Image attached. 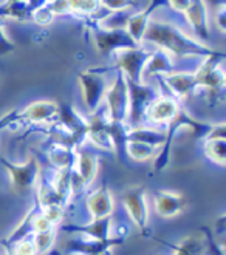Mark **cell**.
Masks as SVG:
<instances>
[{
	"instance_id": "cell-29",
	"label": "cell",
	"mask_w": 226,
	"mask_h": 255,
	"mask_svg": "<svg viewBox=\"0 0 226 255\" xmlns=\"http://www.w3.org/2000/svg\"><path fill=\"white\" fill-rule=\"evenodd\" d=\"M14 50H16V43H14L6 31L3 28V22H2V17H0V56H5V54H9L12 53Z\"/></svg>"
},
{
	"instance_id": "cell-19",
	"label": "cell",
	"mask_w": 226,
	"mask_h": 255,
	"mask_svg": "<svg viewBox=\"0 0 226 255\" xmlns=\"http://www.w3.org/2000/svg\"><path fill=\"white\" fill-rule=\"evenodd\" d=\"M74 169H76V172L82 178L85 186L92 184L98 175V170H99V158L95 153L88 152V150L81 148V150H78Z\"/></svg>"
},
{
	"instance_id": "cell-26",
	"label": "cell",
	"mask_w": 226,
	"mask_h": 255,
	"mask_svg": "<svg viewBox=\"0 0 226 255\" xmlns=\"http://www.w3.org/2000/svg\"><path fill=\"white\" fill-rule=\"evenodd\" d=\"M101 8L109 12H124V11H135L140 3L138 0H98Z\"/></svg>"
},
{
	"instance_id": "cell-1",
	"label": "cell",
	"mask_w": 226,
	"mask_h": 255,
	"mask_svg": "<svg viewBox=\"0 0 226 255\" xmlns=\"http://www.w3.org/2000/svg\"><path fill=\"white\" fill-rule=\"evenodd\" d=\"M143 42H149L155 45L157 48L168 51L172 57L175 56L185 59H205L216 53V50L209 48L203 42L188 36L178 26L158 20L149 22Z\"/></svg>"
},
{
	"instance_id": "cell-35",
	"label": "cell",
	"mask_w": 226,
	"mask_h": 255,
	"mask_svg": "<svg viewBox=\"0 0 226 255\" xmlns=\"http://www.w3.org/2000/svg\"><path fill=\"white\" fill-rule=\"evenodd\" d=\"M99 255H112V251H107V252H102V254H99Z\"/></svg>"
},
{
	"instance_id": "cell-14",
	"label": "cell",
	"mask_w": 226,
	"mask_h": 255,
	"mask_svg": "<svg viewBox=\"0 0 226 255\" xmlns=\"http://www.w3.org/2000/svg\"><path fill=\"white\" fill-rule=\"evenodd\" d=\"M157 79H160L166 88H169L171 95L177 99H183L199 88L195 71H172L166 76H158Z\"/></svg>"
},
{
	"instance_id": "cell-25",
	"label": "cell",
	"mask_w": 226,
	"mask_h": 255,
	"mask_svg": "<svg viewBox=\"0 0 226 255\" xmlns=\"http://www.w3.org/2000/svg\"><path fill=\"white\" fill-rule=\"evenodd\" d=\"M54 240H56V229H48V231L34 234L33 235V242H34V246H36L37 254L39 255L48 254L53 249Z\"/></svg>"
},
{
	"instance_id": "cell-24",
	"label": "cell",
	"mask_w": 226,
	"mask_h": 255,
	"mask_svg": "<svg viewBox=\"0 0 226 255\" xmlns=\"http://www.w3.org/2000/svg\"><path fill=\"white\" fill-rule=\"evenodd\" d=\"M174 255H203L206 251V242L199 237H186L178 245H171Z\"/></svg>"
},
{
	"instance_id": "cell-27",
	"label": "cell",
	"mask_w": 226,
	"mask_h": 255,
	"mask_svg": "<svg viewBox=\"0 0 226 255\" xmlns=\"http://www.w3.org/2000/svg\"><path fill=\"white\" fill-rule=\"evenodd\" d=\"M5 249H6L8 255H39L36 251L34 242H33V237L25 238L22 242L12 245L9 248H5Z\"/></svg>"
},
{
	"instance_id": "cell-7",
	"label": "cell",
	"mask_w": 226,
	"mask_h": 255,
	"mask_svg": "<svg viewBox=\"0 0 226 255\" xmlns=\"http://www.w3.org/2000/svg\"><path fill=\"white\" fill-rule=\"evenodd\" d=\"M123 204L130 217L133 226L140 231L141 235L149 237V204L144 186H135L123 193Z\"/></svg>"
},
{
	"instance_id": "cell-9",
	"label": "cell",
	"mask_w": 226,
	"mask_h": 255,
	"mask_svg": "<svg viewBox=\"0 0 226 255\" xmlns=\"http://www.w3.org/2000/svg\"><path fill=\"white\" fill-rule=\"evenodd\" d=\"M182 109V104L175 96L171 93H161L149 104L144 113V121L154 126H169Z\"/></svg>"
},
{
	"instance_id": "cell-28",
	"label": "cell",
	"mask_w": 226,
	"mask_h": 255,
	"mask_svg": "<svg viewBox=\"0 0 226 255\" xmlns=\"http://www.w3.org/2000/svg\"><path fill=\"white\" fill-rule=\"evenodd\" d=\"M54 17L56 16L53 14V11L50 9V6L47 5V6H42V8L36 9L31 14V16H29V20H33L39 26H47V25H50L54 20Z\"/></svg>"
},
{
	"instance_id": "cell-36",
	"label": "cell",
	"mask_w": 226,
	"mask_h": 255,
	"mask_svg": "<svg viewBox=\"0 0 226 255\" xmlns=\"http://www.w3.org/2000/svg\"><path fill=\"white\" fill-rule=\"evenodd\" d=\"M51 2H56V0H48V3H51Z\"/></svg>"
},
{
	"instance_id": "cell-8",
	"label": "cell",
	"mask_w": 226,
	"mask_h": 255,
	"mask_svg": "<svg viewBox=\"0 0 226 255\" xmlns=\"http://www.w3.org/2000/svg\"><path fill=\"white\" fill-rule=\"evenodd\" d=\"M150 53L152 51L147 50L146 47H141V45H138V47H135V48L121 50L113 54L115 64L110 67V70L121 71L132 82H143L141 81L143 70Z\"/></svg>"
},
{
	"instance_id": "cell-17",
	"label": "cell",
	"mask_w": 226,
	"mask_h": 255,
	"mask_svg": "<svg viewBox=\"0 0 226 255\" xmlns=\"http://www.w3.org/2000/svg\"><path fill=\"white\" fill-rule=\"evenodd\" d=\"M183 14L195 36L203 40L209 39V14L205 0H191Z\"/></svg>"
},
{
	"instance_id": "cell-6",
	"label": "cell",
	"mask_w": 226,
	"mask_h": 255,
	"mask_svg": "<svg viewBox=\"0 0 226 255\" xmlns=\"http://www.w3.org/2000/svg\"><path fill=\"white\" fill-rule=\"evenodd\" d=\"M129 85V115L126 124L129 128L140 127L144 121V113L149 104L152 102L157 95L152 85L147 82H132L127 79Z\"/></svg>"
},
{
	"instance_id": "cell-2",
	"label": "cell",
	"mask_w": 226,
	"mask_h": 255,
	"mask_svg": "<svg viewBox=\"0 0 226 255\" xmlns=\"http://www.w3.org/2000/svg\"><path fill=\"white\" fill-rule=\"evenodd\" d=\"M104 104L107 116L112 123H126L129 115V85L127 78L116 70V76L107 85L104 95Z\"/></svg>"
},
{
	"instance_id": "cell-5",
	"label": "cell",
	"mask_w": 226,
	"mask_h": 255,
	"mask_svg": "<svg viewBox=\"0 0 226 255\" xmlns=\"http://www.w3.org/2000/svg\"><path fill=\"white\" fill-rule=\"evenodd\" d=\"M78 81L84 106L93 113L104 104V95L109 85L104 73L99 68H90L78 74Z\"/></svg>"
},
{
	"instance_id": "cell-34",
	"label": "cell",
	"mask_w": 226,
	"mask_h": 255,
	"mask_svg": "<svg viewBox=\"0 0 226 255\" xmlns=\"http://www.w3.org/2000/svg\"><path fill=\"white\" fill-rule=\"evenodd\" d=\"M54 255H65V254H62V252H59V251H54ZM67 255H71V254H67Z\"/></svg>"
},
{
	"instance_id": "cell-13",
	"label": "cell",
	"mask_w": 226,
	"mask_h": 255,
	"mask_svg": "<svg viewBox=\"0 0 226 255\" xmlns=\"http://www.w3.org/2000/svg\"><path fill=\"white\" fill-rule=\"evenodd\" d=\"M166 5H168V0H149V3L143 9L135 11L127 19L126 29L135 42L143 43V37L147 29V25L150 22V16L157 11V8L166 6Z\"/></svg>"
},
{
	"instance_id": "cell-12",
	"label": "cell",
	"mask_w": 226,
	"mask_h": 255,
	"mask_svg": "<svg viewBox=\"0 0 226 255\" xmlns=\"http://www.w3.org/2000/svg\"><path fill=\"white\" fill-rule=\"evenodd\" d=\"M124 242L123 237H110L107 240H92V238H79L71 240L67 243L65 251L71 255H99L102 252L112 251V248L121 245Z\"/></svg>"
},
{
	"instance_id": "cell-22",
	"label": "cell",
	"mask_w": 226,
	"mask_h": 255,
	"mask_svg": "<svg viewBox=\"0 0 226 255\" xmlns=\"http://www.w3.org/2000/svg\"><path fill=\"white\" fill-rule=\"evenodd\" d=\"M203 142V152L206 158L223 167L226 162V138H206Z\"/></svg>"
},
{
	"instance_id": "cell-32",
	"label": "cell",
	"mask_w": 226,
	"mask_h": 255,
	"mask_svg": "<svg viewBox=\"0 0 226 255\" xmlns=\"http://www.w3.org/2000/svg\"><path fill=\"white\" fill-rule=\"evenodd\" d=\"M191 0H168V5L171 6V9L177 11V12H183L186 9V6L189 5Z\"/></svg>"
},
{
	"instance_id": "cell-4",
	"label": "cell",
	"mask_w": 226,
	"mask_h": 255,
	"mask_svg": "<svg viewBox=\"0 0 226 255\" xmlns=\"http://www.w3.org/2000/svg\"><path fill=\"white\" fill-rule=\"evenodd\" d=\"M0 164H2L3 169L6 170L11 186L17 192L31 190L40 176V166L36 156H29L25 162H20V164L11 162L5 159L3 156H0Z\"/></svg>"
},
{
	"instance_id": "cell-23",
	"label": "cell",
	"mask_w": 226,
	"mask_h": 255,
	"mask_svg": "<svg viewBox=\"0 0 226 255\" xmlns=\"http://www.w3.org/2000/svg\"><path fill=\"white\" fill-rule=\"evenodd\" d=\"M158 153V148L138 141H127L126 142V156L137 162H146L152 159Z\"/></svg>"
},
{
	"instance_id": "cell-20",
	"label": "cell",
	"mask_w": 226,
	"mask_h": 255,
	"mask_svg": "<svg viewBox=\"0 0 226 255\" xmlns=\"http://www.w3.org/2000/svg\"><path fill=\"white\" fill-rule=\"evenodd\" d=\"M76 155H78V148L65 147L61 144H53L48 148V159L56 170H64V169L74 167Z\"/></svg>"
},
{
	"instance_id": "cell-30",
	"label": "cell",
	"mask_w": 226,
	"mask_h": 255,
	"mask_svg": "<svg viewBox=\"0 0 226 255\" xmlns=\"http://www.w3.org/2000/svg\"><path fill=\"white\" fill-rule=\"evenodd\" d=\"M216 25H217V28L220 29L222 33L226 31V11H225L223 5L219 8V11L216 14Z\"/></svg>"
},
{
	"instance_id": "cell-10",
	"label": "cell",
	"mask_w": 226,
	"mask_h": 255,
	"mask_svg": "<svg viewBox=\"0 0 226 255\" xmlns=\"http://www.w3.org/2000/svg\"><path fill=\"white\" fill-rule=\"evenodd\" d=\"M57 126L62 127L70 136L73 138L74 144L82 145V142L87 138V119L81 116V113H78L74 110V107L71 106H59V116H57Z\"/></svg>"
},
{
	"instance_id": "cell-11",
	"label": "cell",
	"mask_w": 226,
	"mask_h": 255,
	"mask_svg": "<svg viewBox=\"0 0 226 255\" xmlns=\"http://www.w3.org/2000/svg\"><path fill=\"white\" fill-rule=\"evenodd\" d=\"M154 206L161 218H174L186 211L188 198L180 192L157 190L154 195Z\"/></svg>"
},
{
	"instance_id": "cell-33",
	"label": "cell",
	"mask_w": 226,
	"mask_h": 255,
	"mask_svg": "<svg viewBox=\"0 0 226 255\" xmlns=\"http://www.w3.org/2000/svg\"><path fill=\"white\" fill-rule=\"evenodd\" d=\"M0 17H5V9H3V5H0Z\"/></svg>"
},
{
	"instance_id": "cell-31",
	"label": "cell",
	"mask_w": 226,
	"mask_h": 255,
	"mask_svg": "<svg viewBox=\"0 0 226 255\" xmlns=\"http://www.w3.org/2000/svg\"><path fill=\"white\" fill-rule=\"evenodd\" d=\"M47 5H48V0H28V2H26L28 14L31 16V14H33L36 9L42 8V6H47Z\"/></svg>"
},
{
	"instance_id": "cell-18",
	"label": "cell",
	"mask_w": 226,
	"mask_h": 255,
	"mask_svg": "<svg viewBox=\"0 0 226 255\" xmlns=\"http://www.w3.org/2000/svg\"><path fill=\"white\" fill-rule=\"evenodd\" d=\"M64 229L82 234L84 238L107 240L112 237V217L93 218L84 224H68V226H65Z\"/></svg>"
},
{
	"instance_id": "cell-15",
	"label": "cell",
	"mask_w": 226,
	"mask_h": 255,
	"mask_svg": "<svg viewBox=\"0 0 226 255\" xmlns=\"http://www.w3.org/2000/svg\"><path fill=\"white\" fill-rule=\"evenodd\" d=\"M85 206H87V211L92 218L112 217V214L115 211V201H113V195H112L109 186L102 184L96 190H93L87 197Z\"/></svg>"
},
{
	"instance_id": "cell-21",
	"label": "cell",
	"mask_w": 226,
	"mask_h": 255,
	"mask_svg": "<svg viewBox=\"0 0 226 255\" xmlns=\"http://www.w3.org/2000/svg\"><path fill=\"white\" fill-rule=\"evenodd\" d=\"M127 141L144 142V144H149L152 147H157L160 150L166 141V131H160L157 128L143 127V126L133 127V128H129V131H127Z\"/></svg>"
},
{
	"instance_id": "cell-3",
	"label": "cell",
	"mask_w": 226,
	"mask_h": 255,
	"mask_svg": "<svg viewBox=\"0 0 226 255\" xmlns=\"http://www.w3.org/2000/svg\"><path fill=\"white\" fill-rule=\"evenodd\" d=\"M92 34L96 48L101 54H115L121 50L135 48L141 43H137L126 28H104L99 23H93Z\"/></svg>"
},
{
	"instance_id": "cell-16",
	"label": "cell",
	"mask_w": 226,
	"mask_h": 255,
	"mask_svg": "<svg viewBox=\"0 0 226 255\" xmlns=\"http://www.w3.org/2000/svg\"><path fill=\"white\" fill-rule=\"evenodd\" d=\"M172 71H175L174 57L168 51H164L161 48H155L152 53H150L147 62L144 65L141 81L147 82L149 79L158 78V76H166V74H169Z\"/></svg>"
}]
</instances>
